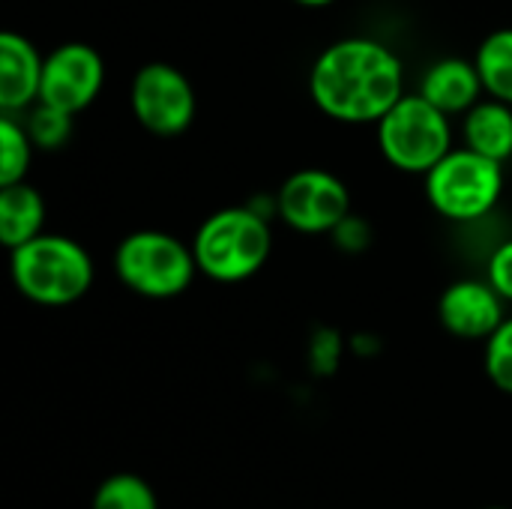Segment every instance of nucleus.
Returning a JSON list of instances; mask_svg holds the SVG:
<instances>
[{"mask_svg":"<svg viewBox=\"0 0 512 509\" xmlns=\"http://www.w3.org/2000/svg\"><path fill=\"white\" fill-rule=\"evenodd\" d=\"M405 93L402 57L375 36H342L309 69V96L336 123L375 126Z\"/></svg>","mask_w":512,"mask_h":509,"instance_id":"nucleus-1","label":"nucleus"},{"mask_svg":"<svg viewBox=\"0 0 512 509\" xmlns=\"http://www.w3.org/2000/svg\"><path fill=\"white\" fill-rule=\"evenodd\" d=\"M9 276L24 300L45 309H63L87 297L96 267L78 240L42 231L30 243L9 252Z\"/></svg>","mask_w":512,"mask_h":509,"instance_id":"nucleus-2","label":"nucleus"},{"mask_svg":"<svg viewBox=\"0 0 512 509\" xmlns=\"http://www.w3.org/2000/svg\"><path fill=\"white\" fill-rule=\"evenodd\" d=\"M192 252L198 273L219 285H237L258 276L273 252L270 219L255 213L249 204L222 207L210 213L195 237Z\"/></svg>","mask_w":512,"mask_h":509,"instance_id":"nucleus-3","label":"nucleus"},{"mask_svg":"<svg viewBox=\"0 0 512 509\" xmlns=\"http://www.w3.org/2000/svg\"><path fill=\"white\" fill-rule=\"evenodd\" d=\"M375 141L384 162L402 174L426 177L453 147V117L420 93H405L378 123Z\"/></svg>","mask_w":512,"mask_h":509,"instance_id":"nucleus-4","label":"nucleus"},{"mask_svg":"<svg viewBox=\"0 0 512 509\" xmlns=\"http://www.w3.org/2000/svg\"><path fill=\"white\" fill-rule=\"evenodd\" d=\"M504 165L459 144L426 177L423 192L429 207L456 225H474L486 219L504 198Z\"/></svg>","mask_w":512,"mask_h":509,"instance_id":"nucleus-5","label":"nucleus"},{"mask_svg":"<svg viewBox=\"0 0 512 509\" xmlns=\"http://www.w3.org/2000/svg\"><path fill=\"white\" fill-rule=\"evenodd\" d=\"M114 276L144 300H174L201 276L192 243L156 228L126 234L114 249Z\"/></svg>","mask_w":512,"mask_h":509,"instance_id":"nucleus-6","label":"nucleus"},{"mask_svg":"<svg viewBox=\"0 0 512 509\" xmlns=\"http://www.w3.org/2000/svg\"><path fill=\"white\" fill-rule=\"evenodd\" d=\"M129 108L141 129L159 138H174L195 123L198 99L186 72L165 60H153L132 75Z\"/></svg>","mask_w":512,"mask_h":509,"instance_id":"nucleus-7","label":"nucleus"},{"mask_svg":"<svg viewBox=\"0 0 512 509\" xmlns=\"http://www.w3.org/2000/svg\"><path fill=\"white\" fill-rule=\"evenodd\" d=\"M279 219L309 237L330 234L351 213V192L342 177L327 168H300L276 192Z\"/></svg>","mask_w":512,"mask_h":509,"instance_id":"nucleus-8","label":"nucleus"},{"mask_svg":"<svg viewBox=\"0 0 512 509\" xmlns=\"http://www.w3.org/2000/svg\"><path fill=\"white\" fill-rule=\"evenodd\" d=\"M105 87V60L87 42H63L45 54L39 102L69 114L90 108Z\"/></svg>","mask_w":512,"mask_h":509,"instance_id":"nucleus-9","label":"nucleus"},{"mask_svg":"<svg viewBox=\"0 0 512 509\" xmlns=\"http://www.w3.org/2000/svg\"><path fill=\"white\" fill-rule=\"evenodd\" d=\"M507 300L489 279H456L438 297L441 327L465 342H486L507 321Z\"/></svg>","mask_w":512,"mask_h":509,"instance_id":"nucleus-10","label":"nucleus"},{"mask_svg":"<svg viewBox=\"0 0 512 509\" xmlns=\"http://www.w3.org/2000/svg\"><path fill=\"white\" fill-rule=\"evenodd\" d=\"M45 54L15 30L0 33V111L3 114H24L30 105L39 102Z\"/></svg>","mask_w":512,"mask_h":509,"instance_id":"nucleus-11","label":"nucleus"},{"mask_svg":"<svg viewBox=\"0 0 512 509\" xmlns=\"http://www.w3.org/2000/svg\"><path fill=\"white\" fill-rule=\"evenodd\" d=\"M417 93L426 96L435 108H441L450 117H462L486 96L480 72L474 66V57L471 60H465V57L435 60L432 66H426Z\"/></svg>","mask_w":512,"mask_h":509,"instance_id":"nucleus-12","label":"nucleus"},{"mask_svg":"<svg viewBox=\"0 0 512 509\" xmlns=\"http://www.w3.org/2000/svg\"><path fill=\"white\" fill-rule=\"evenodd\" d=\"M459 135L465 147L507 165L512 159V105L483 96L471 111L462 114Z\"/></svg>","mask_w":512,"mask_h":509,"instance_id":"nucleus-13","label":"nucleus"},{"mask_svg":"<svg viewBox=\"0 0 512 509\" xmlns=\"http://www.w3.org/2000/svg\"><path fill=\"white\" fill-rule=\"evenodd\" d=\"M45 198L27 180L0 186V243L12 252L45 231Z\"/></svg>","mask_w":512,"mask_h":509,"instance_id":"nucleus-14","label":"nucleus"},{"mask_svg":"<svg viewBox=\"0 0 512 509\" xmlns=\"http://www.w3.org/2000/svg\"><path fill=\"white\" fill-rule=\"evenodd\" d=\"M474 66L480 72L486 96L512 105V27H498L480 39L474 51Z\"/></svg>","mask_w":512,"mask_h":509,"instance_id":"nucleus-15","label":"nucleus"},{"mask_svg":"<svg viewBox=\"0 0 512 509\" xmlns=\"http://www.w3.org/2000/svg\"><path fill=\"white\" fill-rule=\"evenodd\" d=\"M33 153H36V147L24 129L21 117L0 111V186L27 180Z\"/></svg>","mask_w":512,"mask_h":509,"instance_id":"nucleus-16","label":"nucleus"},{"mask_svg":"<svg viewBox=\"0 0 512 509\" xmlns=\"http://www.w3.org/2000/svg\"><path fill=\"white\" fill-rule=\"evenodd\" d=\"M90 509H159V498L144 477L120 471L96 486Z\"/></svg>","mask_w":512,"mask_h":509,"instance_id":"nucleus-17","label":"nucleus"},{"mask_svg":"<svg viewBox=\"0 0 512 509\" xmlns=\"http://www.w3.org/2000/svg\"><path fill=\"white\" fill-rule=\"evenodd\" d=\"M18 117H21V123H24V129H27V135H30V141H33L36 150H60L72 138V120H75V114L60 111L54 105L36 102V105H30Z\"/></svg>","mask_w":512,"mask_h":509,"instance_id":"nucleus-18","label":"nucleus"},{"mask_svg":"<svg viewBox=\"0 0 512 509\" xmlns=\"http://www.w3.org/2000/svg\"><path fill=\"white\" fill-rule=\"evenodd\" d=\"M483 345V369L489 381L501 393L512 396V315H507V321Z\"/></svg>","mask_w":512,"mask_h":509,"instance_id":"nucleus-19","label":"nucleus"},{"mask_svg":"<svg viewBox=\"0 0 512 509\" xmlns=\"http://www.w3.org/2000/svg\"><path fill=\"white\" fill-rule=\"evenodd\" d=\"M309 369L318 375V378H330L336 375L342 357H345V339L339 330L333 327H318L309 339Z\"/></svg>","mask_w":512,"mask_h":509,"instance_id":"nucleus-20","label":"nucleus"},{"mask_svg":"<svg viewBox=\"0 0 512 509\" xmlns=\"http://www.w3.org/2000/svg\"><path fill=\"white\" fill-rule=\"evenodd\" d=\"M327 237L333 240V246H336L339 252H345V255H360V252H366V249L372 246V225H369L363 216L348 213Z\"/></svg>","mask_w":512,"mask_h":509,"instance_id":"nucleus-21","label":"nucleus"},{"mask_svg":"<svg viewBox=\"0 0 512 509\" xmlns=\"http://www.w3.org/2000/svg\"><path fill=\"white\" fill-rule=\"evenodd\" d=\"M486 279L507 303H512V237L492 249L486 261Z\"/></svg>","mask_w":512,"mask_h":509,"instance_id":"nucleus-22","label":"nucleus"},{"mask_svg":"<svg viewBox=\"0 0 512 509\" xmlns=\"http://www.w3.org/2000/svg\"><path fill=\"white\" fill-rule=\"evenodd\" d=\"M354 354H360V357H375L378 351H381V342L375 339V336H369V333H357L354 339H351V345H348Z\"/></svg>","mask_w":512,"mask_h":509,"instance_id":"nucleus-23","label":"nucleus"},{"mask_svg":"<svg viewBox=\"0 0 512 509\" xmlns=\"http://www.w3.org/2000/svg\"><path fill=\"white\" fill-rule=\"evenodd\" d=\"M294 3L309 6V9H324V6H330V3H336V0H294Z\"/></svg>","mask_w":512,"mask_h":509,"instance_id":"nucleus-24","label":"nucleus"},{"mask_svg":"<svg viewBox=\"0 0 512 509\" xmlns=\"http://www.w3.org/2000/svg\"><path fill=\"white\" fill-rule=\"evenodd\" d=\"M486 509H507V507H486Z\"/></svg>","mask_w":512,"mask_h":509,"instance_id":"nucleus-25","label":"nucleus"}]
</instances>
